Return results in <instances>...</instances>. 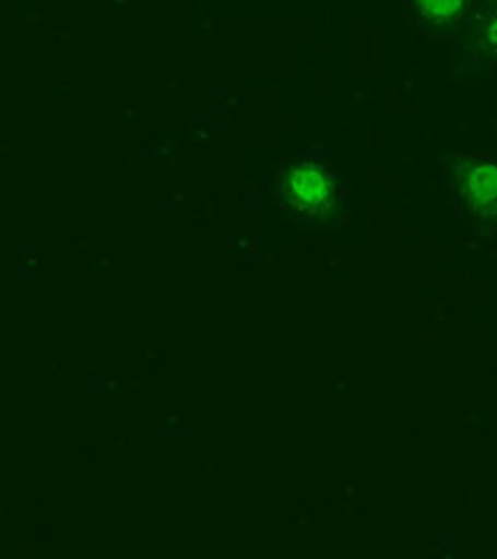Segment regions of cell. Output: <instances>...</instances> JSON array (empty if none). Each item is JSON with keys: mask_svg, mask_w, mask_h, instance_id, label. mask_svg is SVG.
<instances>
[{"mask_svg": "<svg viewBox=\"0 0 497 559\" xmlns=\"http://www.w3.org/2000/svg\"><path fill=\"white\" fill-rule=\"evenodd\" d=\"M454 186L465 212L480 221H497V160L490 156H463L454 166Z\"/></svg>", "mask_w": 497, "mask_h": 559, "instance_id": "7a4b0ae2", "label": "cell"}, {"mask_svg": "<svg viewBox=\"0 0 497 559\" xmlns=\"http://www.w3.org/2000/svg\"><path fill=\"white\" fill-rule=\"evenodd\" d=\"M484 39L488 44V49L497 53V12L488 16V21L484 23Z\"/></svg>", "mask_w": 497, "mask_h": 559, "instance_id": "277c9868", "label": "cell"}, {"mask_svg": "<svg viewBox=\"0 0 497 559\" xmlns=\"http://www.w3.org/2000/svg\"><path fill=\"white\" fill-rule=\"evenodd\" d=\"M413 12L431 26H447L463 16L468 0H411Z\"/></svg>", "mask_w": 497, "mask_h": 559, "instance_id": "3957f363", "label": "cell"}, {"mask_svg": "<svg viewBox=\"0 0 497 559\" xmlns=\"http://www.w3.org/2000/svg\"><path fill=\"white\" fill-rule=\"evenodd\" d=\"M277 198L287 216L300 223H321L335 214L340 181L326 160L300 156L277 177Z\"/></svg>", "mask_w": 497, "mask_h": 559, "instance_id": "6da1fadb", "label": "cell"}]
</instances>
